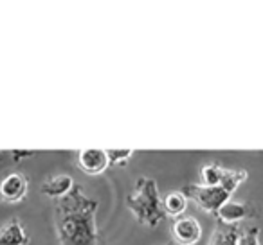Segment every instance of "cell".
Segmentation results:
<instances>
[{
  "label": "cell",
  "mask_w": 263,
  "mask_h": 245,
  "mask_svg": "<svg viewBox=\"0 0 263 245\" xmlns=\"http://www.w3.org/2000/svg\"><path fill=\"white\" fill-rule=\"evenodd\" d=\"M256 215V208L249 202L240 200H227L222 208L216 213V218L222 223H229V225H238L241 220L252 218Z\"/></svg>",
  "instance_id": "obj_7"
},
{
  "label": "cell",
  "mask_w": 263,
  "mask_h": 245,
  "mask_svg": "<svg viewBox=\"0 0 263 245\" xmlns=\"http://www.w3.org/2000/svg\"><path fill=\"white\" fill-rule=\"evenodd\" d=\"M110 166L106 150L101 148H83L78 152V168L87 175H101Z\"/></svg>",
  "instance_id": "obj_6"
},
{
  "label": "cell",
  "mask_w": 263,
  "mask_h": 245,
  "mask_svg": "<svg viewBox=\"0 0 263 245\" xmlns=\"http://www.w3.org/2000/svg\"><path fill=\"white\" fill-rule=\"evenodd\" d=\"M238 245H259V229L258 227H247L240 234Z\"/></svg>",
  "instance_id": "obj_15"
},
{
  "label": "cell",
  "mask_w": 263,
  "mask_h": 245,
  "mask_svg": "<svg viewBox=\"0 0 263 245\" xmlns=\"http://www.w3.org/2000/svg\"><path fill=\"white\" fill-rule=\"evenodd\" d=\"M182 193L187 197V200L191 198L202 211L211 213V215H216L218 209L227 200H231V193H227L220 186L211 187V186H202V184H186Z\"/></svg>",
  "instance_id": "obj_3"
},
{
  "label": "cell",
  "mask_w": 263,
  "mask_h": 245,
  "mask_svg": "<svg viewBox=\"0 0 263 245\" xmlns=\"http://www.w3.org/2000/svg\"><path fill=\"white\" fill-rule=\"evenodd\" d=\"M249 173L245 172V169H227L226 168V173H223V180H222V186L223 190L227 191V193L233 195L234 191L238 190V187L241 186V184L247 180Z\"/></svg>",
  "instance_id": "obj_13"
},
{
  "label": "cell",
  "mask_w": 263,
  "mask_h": 245,
  "mask_svg": "<svg viewBox=\"0 0 263 245\" xmlns=\"http://www.w3.org/2000/svg\"><path fill=\"white\" fill-rule=\"evenodd\" d=\"M187 208V197L182 191H170L164 198H162V209H164L166 216H173L179 218L184 215Z\"/></svg>",
  "instance_id": "obj_11"
},
{
  "label": "cell",
  "mask_w": 263,
  "mask_h": 245,
  "mask_svg": "<svg viewBox=\"0 0 263 245\" xmlns=\"http://www.w3.org/2000/svg\"><path fill=\"white\" fill-rule=\"evenodd\" d=\"M27 231L18 218L9 220L0 227V245H27Z\"/></svg>",
  "instance_id": "obj_9"
},
{
  "label": "cell",
  "mask_w": 263,
  "mask_h": 245,
  "mask_svg": "<svg viewBox=\"0 0 263 245\" xmlns=\"http://www.w3.org/2000/svg\"><path fill=\"white\" fill-rule=\"evenodd\" d=\"M240 234L241 233L238 229V225H229V223L218 222L208 245H238Z\"/></svg>",
  "instance_id": "obj_10"
},
{
  "label": "cell",
  "mask_w": 263,
  "mask_h": 245,
  "mask_svg": "<svg viewBox=\"0 0 263 245\" xmlns=\"http://www.w3.org/2000/svg\"><path fill=\"white\" fill-rule=\"evenodd\" d=\"M223 173H226V168H222V166L215 164V162H211V164L202 166V169H200V180H202V186H211V187L222 186Z\"/></svg>",
  "instance_id": "obj_12"
},
{
  "label": "cell",
  "mask_w": 263,
  "mask_h": 245,
  "mask_svg": "<svg viewBox=\"0 0 263 245\" xmlns=\"http://www.w3.org/2000/svg\"><path fill=\"white\" fill-rule=\"evenodd\" d=\"M126 205L137 223L148 227H157L166 218L162 209V197L159 186L150 177H141L136 182V190L126 198Z\"/></svg>",
  "instance_id": "obj_2"
},
{
  "label": "cell",
  "mask_w": 263,
  "mask_h": 245,
  "mask_svg": "<svg viewBox=\"0 0 263 245\" xmlns=\"http://www.w3.org/2000/svg\"><path fill=\"white\" fill-rule=\"evenodd\" d=\"M33 155H36V152L34 150H13V152H9V157H13V162H20L22 159L33 157Z\"/></svg>",
  "instance_id": "obj_16"
},
{
  "label": "cell",
  "mask_w": 263,
  "mask_h": 245,
  "mask_svg": "<svg viewBox=\"0 0 263 245\" xmlns=\"http://www.w3.org/2000/svg\"><path fill=\"white\" fill-rule=\"evenodd\" d=\"M29 179L24 173L13 172L0 177V200L6 204H18L27 197Z\"/></svg>",
  "instance_id": "obj_4"
},
{
  "label": "cell",
  "mask_w": 263,
  "mask_h": 245,
  "mask_svg": "<svg viewBox=\"0 0 263 245\" xmlns=\"http://www.w3.org/2000/svg\"><path fill=\"white\" fill-rule=\"evenodd\" d=\"M74 186H76V182H74L72 177L67 175V173H58V175L49 177V179L42 184L40 191L45 197L56 198V200H58V198L65 197L67 193H70V190H72Z\"/></svg>",
  "instance_id": "obj_8"
},
{
  "label": "cell",
  "mask_w": 263,
  "mask_h": 245,
  "mask_svg": "<svg viewBox=\"0 0 263 245\" xmlns=\"http://www.w3.org/2000/svg\"><path fill=\"white\" fill-rule=\"evenodd\" d=\"M110 166H126V162L132 159L134 150H106Z\"/></svg>",
  "instance_id": "obj_14"
},
{
  "label": "cell",
  "mask_w": 263,
  "mask_h": 245,
  "mask_svg": "<svg viewBox=\"0 0 263 245\" xmlns=\"http://www.w3.org/2000/svg\"><path fill=\"white\" fill-rule=\"evenodd\" d=\"M172 234L179 245H197L202 238V225L195 216H179L172 223Z\"/></svg>",
  "instance_id": "obj_5"
},
{
  "label": "cell",
  "mask_w": 263,
  "mask_h": 245,
  "mask_svg": "<svg viewBox=\"0 0 263 245\" xmlns=\"http://www.w3.org/2000/svg\"><path fill=\"white\" fill-rule=\"evenodd\" d=\"M6 157H9V152H4V150H0V162L4 161Z\"/></svg>",
  "instance_id": "obj_17"
},
{
  "label": "cell",
  "mask_w": 263,
  "mask_h": 245,
  "mask_svg": "<svg viewBox=\"0 0 263 245\" xmlns=\"http://www.w3.org/2000/svg\"><path fill=\"white\" fill-rule=\"evenodd\" d=\"M98 200L90 198L80 184L54 204V229L60 245H99L96 216Z\"/></svg>",
  "instance_id": "obj_1"
}]
</instances>
